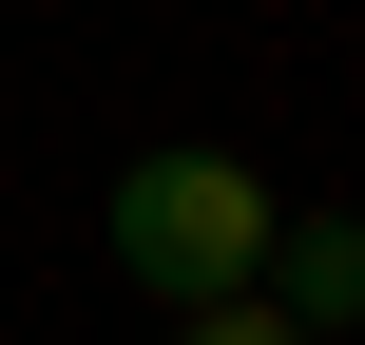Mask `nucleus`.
I'll use <instances>...</instances> for the list:
<instances>
[{
  "instance_id": "1",
  "label": "nucleus",
  "mask_w": 365,
  "mask_h": 345,
  "mask_svg": "<svg viewBox=\"0 0 365 345\" xmlns=\"http://www.w3.org/2000/svg\"><path fill=\"white\" fill-rule=\"evenodd\" d=\"M115 269H135L154 307H231V288L269 269V173H250V154H135V173H115Z\"/></svg>"
},
{
  "instance_id": "2",
  "label": "nucleus",
  "mask_w": 365,
  "mask_h": 345,
  "mask_svg": "<svg viewBox=\"0 0 365 345\" xmlns=\"http://www.w3.org/2000/svg\"><path fill=\"white\" fill-rule=\"evenodd\" d=\"M250 307H289L308 345H327V327H365V211H269V269H250Z\"/></svg>"
},
{
  "instance_id": "3",
  "label": "nucleus",
  "mask_w": 365,
  "mask_h": 345,
  "mask_svg": "<svg viewBox=\"0 0 365 345\" xmlns=\"http://www.w3.org/2000/svg\"><path fill=\"white\" fill-rule=\"evenodd\" d=\"M173 345H308V327H289V307H250V288H231V307H192V327H173Z\"/></svg>"
}]
</instances>
